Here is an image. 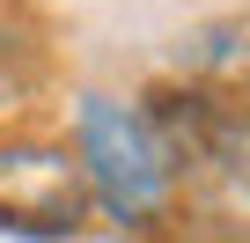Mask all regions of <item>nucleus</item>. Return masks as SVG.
<instances>
[{
  "mask_svg": "<svg viewBox=\"0 0 250 243\" xmlns=\"http://www.w3.org/2000/svg\"><path fill=\"white\" fill-rule=\"evenodd\" d=\"M221 177L250 199V110H235V133H228V155H221Z\"/></svg>",
  "mask_w": 250,
  "mask_h": 243,
  "instance_id": "4",
  "label": "nucleus"
},
{
  "mask_svg": "<svg viewBox=\"0 0 250 243\" xmlns=\"http://www.w3.org/2000/svg\"><path fill=\"white\" fill-rule=\"evenodd\" d=\"M96 184L81 155L52 140H0V228L15 236H74L88 228Z\"/></svg>",
  "mask_w": 250,
  "mask_h": 243,
  "instance_id": "2",
  "label": "nucleus"
},
{
  "mask_svg": "<svg viewBox=\"0 0 250 243\" xmlns=\"http://www.w3.org/2000/svg\"><path fill=\"white\" fill-rule=\"evenodd\" d=\"M74 155H81L96 199H103L118 221L162 214V199H169V162H162V148H155V133H147L140 110H125V103H110V96H88V103H81V148H74Z\"/></svg>",
  "mask_w": 250,
  "mask_h": 243,
  "instance_id": "1",
  "label": "nucleus"
},
{
  "mask_svg": "<svg viewBox=\"0 0 250 243\" xmlns=\"http://www.w3.org/2000/svg\"><path fill=\"white\" fill-rule=\"evenodd\" d=\"M140 118H147V133H155L169 177L177 170H213L221 177V155H228V133H235V103H221L206 88L162 81V88H147V110Z\"/></svg>",
  "mask_w": 250,
  "mask_h": 243,
  "instance_id": "3",
  "label": "nucleus"
}]
</instances>
